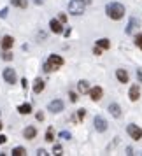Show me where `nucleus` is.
I'll use <instances>...</instances> for the list:
<instances>
[{
	"mask_svg": "<svg viewBox=\"0 0 142 156\" xmlns=\"http://www.w3.org/2000/svg\"><path fill=\"white\" fill-rule=\"evenodd\" d=\"M125 12H126V9L123 4L119 2H111V4H107L105 5V14L112 20V21H119L125 18Z\"/></svg>",
	"mask_w": 142,
	"mask_h": 156,
	"instance_id": "1",
	"label": "nucleus"
},
{
	"mask_svg": "<svg viewBox=\"0 0 142 156\" xmlns=\"http://www.w3.org/2000/svg\"><path fill=\"white\" fill-rule=\"evenodd\" d=\"M84 9H86V5L81 0H70L69 2V12L72 16H83L84 14Z\"/></svg>",
	"mask_w": 142,
	"mask_h": 156,
	"instance_id": "2",
	"label": "nucleus"
},
{
	"mask_svg": "<svg viewBox=\"0 0 142 156\" xmlns=\"http://www.w3.org/2000/svg\"><path fill=\"white\" fill-rule=\"evenodd\" d=\"M46 63L49 65V69L51 70H58V69H62L65 63V60L60 55H49V58H48V62Z\"/></svg>",
	"mask_w": 142,
	"mask_h": 156,
	"instance_id": "3",
	"label": "nucleus"
},
{
	"mask_svg": "<svg viewBox=\"0 0 142 156\" xmlns=\"http://www.w3.org/2000/svg\"><path fill=\"white\" fill-rule=\"evenodd\" d=\"M126 133L130 135V139H133V140H140L142 139V128L133 125V123H130L126 126Z\"/></svg>",
	"mask_w": 142,
	"mask_h": 156,
	"instance_id": "4",
	"label": "nucleus"
},
{
	"mask_svg": "<svg viewBox=\"0 0 142 156\" xmlns=\"http://www.w3.org/2000/svg\"><path fill=\"white\" fill-rule=\"evenodd\" d=\"M93 126H95V130H97L98 133H104V132H107V128H109V123H107L102 116H95V118H93Z\"/></svg>",
	"mask_w": 142,
	"mask_h": 156,
	"instance_id": "5",
	"label": "nucleus"
},
{
	"mask_svg": "<svg viewBox=\"0 0 142 156\" xmlns=\"http://www.w3.org/2000/svg\"><path fill=\"white\" fill-rule=\"evenodd\" d=\"M2 77H4V81H5L7 84H16V81H18L16 70H14V69H11V67L4 69V72H2Z\"/></svg>",
	"mask_w": 142,
	"mask_h": 156,
	"instance_id": "6",
	"label": "nucleus"
},
{
	"mask_svg": "<svg viewBox=\"0 0 142 156\" xmlns=\"http://www.w3.org/2000/svg\"><path fill=\"white\" fill-rule=\"evenodd\" d=\"M63 100H60V98H55V100H51L49 104H48V111L53 114H58V112H62L63 111Z\"/></svg>",
	"mask_w": 142,
	"mask_h": 156,
	"instance_id": "7",
	"label": "nucleus"
},
{
	"mask_svg": "<svg viewBox=\"0 0 142 156\" xmlns=\"http://www.w3.org/2000/svg\"><path fill=\"white\" fill-rule=\"evenodd\" d=\"M88 95H90L91 102H100V100H102V97H104V90H102L100 86H93V88H90Z\"/></svg>",
	"mask_w": 142,
	"mask_h": 156,
	"instance_id": "8",
	"label": "nucleus"
},
{
	"mask_svg": "<svg viewBox=\"0 0 142 156\" xmlns=\"http://www.w3.org/2000/svg\"><path fill=\"white\" fill-rule=\"evenodd\" d=\"M107 111H109V114L112 116L114 119H119L121 116H123L121 105H119V104H116V102H112V104H109V105H107Z\"/></svg>",
	"mask_w": 142,
	"mask_h": 156,
	"instance_id": "9",
	"label": "nucleus"
},
{
	"mask_svg": "<svg viewBox=\"0 0 142 156\" xmlns=\"http://www.w3.org/2000/svg\"><path fill=\"white\" fill-rule=\"evenodd\" d=\"M49 28L53 34H63V23L60 21L58 18H53L49 21Z\"/></svg>",
	"mask_w": 142,
	"mask_h": 156,
	"instance_id": "10",
	"label": "nucleus"
},
{
	"mask_svg": "<svg viewBox=\"0 0 142 156\" xmlns=\"http://www.w3.org/2000/svg\"><path fill=\"white\" fill-rule=\"evenodd\" d=\"M128 98L132 100V102H137V100L140 98V88H139V84L130 86V90H128Z\"/></svg>",
	"mask_w": 142,
	"mask_h": 156,
	"instance_id": "11",
	"label": "nucleus"
},
{
	"mask_svg": "<svg viewBox=\"0 0 142 156\" xmlns=\"http://www.w3.org/2000/svg\"><path fill=\"white\" fill-rule=\"evenodd\" d=\"M0 46H2V51H7L14 46V37L12 35H4L2 41H0Z\"/></svg>",
	"mask_w": 142,
	"mask_h": 156,
	"instance_id": "12",
	"label": "nucleus"
},
{
	"mask_svg": "<svg viewBox=\"0 0 142 156\" xmlns=\"http://www.w3.org/2000/svg\"><path fill=\"white\" fill-rule=\"evenodd\" d=\"M116 79L119 81L121 84H126L130 81V76H128L126 69H116Z\"/></svg>",
	"mask_w": 142,
	"mask_h": 156,
	"instance_id": "13",
	"label": "nucleus"
},
{
	"mask_svg": "<svg viewBox=\"0 0 142 156\" xmlns=\"http://www.w3.org/2000/svg\"><path fill=\"white\" fill-rule=\"evenodd\" d=\"M44 88H46V83H44V79L35 77V81H34V86H32V91L35 93V95H39V93H42V91H44Z\"/></svg>",
	"mask_w": 142,
	"mask_h": 156,
	"instance_id": "14",
	"label": "nucleus"
},
{
	"mask_svg": "<svg viewBox=\"0 0 142 156\" xmlns=\"http://www.w3.org/2000/svg\"><path fill=\"white\" fill-rule=\"evenodd\" d=\"M23 137H25L27 140H34V139L37 137V128L32 126V125H30V126H27L25 130H23Z\"/></svg>",
	"mask_w": 142,
	"mask_h": 156,
	"instance_id": "15",
	"label": "nucleus"
},
{
	"mask_svg": "<svg viewBox=\"0 0 142 156\" xmlns=\"http://www.w3.org/2000/svg\"><path fill=\"white\" fill-rule=\"evenodd\" d=\"M137 25H139V20H137L135 16H132V18L128 20V25H126V28H125V34H126V35H132V34H133V28H137Z\"/></svg>",
	"mask_w": 142,
	"mask_h": 156,
	"instance_id": "16",
	"label": "nucleus"
},
{
	"mask_svg": "<svg viewBox=\"0 0 142 156\" xmlns=\"http://www.w3.org/2000/svg\"><path fill=\"white\" fill-rule=\"evenodd\" d=\"M90 83L86 81V79H81L77 83V91H79V95H88V91H90Z\"/></svg>",
	"mask_w": 142,
	"mask_h": 156,
	"instance_id": "17",
	"label": "nucleus"
},
{
	"mask_svg": "<svg viewBox=\"0 0 142 156\" xmlns=\"http://www.w3.org/2000/svg\"><path fill=\"white\" fill-rule=\"evenodd\" d=\"M95 44H97L98 48H102L104 51L111 49V41H109V39H105V37H102V39H98V41H97Z\"/></svg>",
	"mask_w": 142,
	"mask_h": 156,
	"instance_id": "18",
	"label": "nucleus"
},
{
	"mask_svg": "<svg viewBox=\"0 0 142 156\" xmlns=\"http://www.w3.org/2000/svg\"><path fill=\"white\" fill-rule=\"evenodd\" d=\"M18 112L20 114H23V116H27V114H30L32 112V104H21V105H18Z\"/></svg>",
	"mask_w": 142,
	"mask_h": 156,
	"instance_id": "19",
	"label": "nucleus"
},
{
	"mask_svg": "<svg viewBox=\"0 0 142 156\" xmlns=\"http://www.w3.org/2000/svg\"><path fill=\"white\" fill-rule=\"evenodd\" d=\"M11 4L18 9H27L28 7V0H11Z\"/></svg>",
	"mask_w": 142,
	"mask_h": 156,
	"instance_id": "20",
	"label": "nucleus"
},
{
	"mask_svg": "<svg viewBox=\"0 0 142 156\" xmlns=\"http://www.w3.org/2000/svg\"><path fill=\"white\" fill-rule=\"evenodd\" d=\"M11 154L12 156H25L27 154V149L23 147V146H16V147L11 151Z\"/></svg>",
	"mask_w": 142,
	"mask_h": 156,
	"instance_id": "21",
	"label": "nucleus"
},
{
	"mask_svg": "<svg viewBox=\"0 0 142 156\" xmlns=\"http://www.w3.org/2000/svg\"><path fill=\"white\" fill-rule=\"evenodd\" d=\"M44 140L46 142H53L55 140V132H53V128H48V130H46V137H44Z\"/></svg>",
	"mask_w": 142,
	"mask_h": 156,
	"instance_id": "22",
	"label": "nucleus"
},
{
	"mask_svg": "<svg viewBox=\"0 0 142 156\" xmlns=\"http://www.w3.org/2000/svg\"><path fill=\"white\" fill-rule=\"evenodd\" d=\"M58 137H60V139H63V140H70V139H72V133L69 132V130H62V132L58 133Z\"/></svg>",
	"mask_w": 142,
	"mask_h": 156,
	"instance_id": "23",
	"label": "nucleus"
},
{
	"mask_svg": "<svg viewBox=\"0 0 142 156\" xmlns=\"http://www.w3.org/2000/svg\"><path fill=\"white\" fill-rule=\"evenodd\" d=\"M12 53H11V49H7V51H2V60H5V62H11L12 60Z\"/></svg>",
	"mask_w": 142,
	"mask_h": 156,
	"instance_id": "24",
	"label": "nucleus"
},
{
	"mask_svg": "<svg viewBox=\"0 0 142 156\" xmlns=\"http://www.w3.org/2000/svg\"><path fill=\"white\" fill-rule=\"evenodd\" d=\"M135 46L142 51V32H139V34L135 35Z\"/></svg>",
	"mask_w": 142,
	"mask_h": 156,
	"instance_id": "25",
	"label": "nucleus"
},
{
	"mask_svg": "<svg viewBox=\"0 0 142 156\" xmlns=\"http://www.w3.org/2000/svg\"><path fill=\"white\" fill-rule=\"evenodd\" d=\"M62 153H63L62 146H60V144H55V147H53V154H62Z\"/></svg>",
	"mask_w": 142,
	"mask_h": 156,
	"instance_id": "26",
	"label": "nucleus"
},
{
	"mask_svg": "<svg viewBox=\"0 0 142 156\" xmlns=\"http://www.w3.org/2000/svg\"><path fill=\"white\" fill-rule=\"evenodd\" d=\"M86 116V109H79L77 111V121H83Z\"/></svg>",
	"mask_w": 142,
	"mask_h": 156,
	"instance_id": "27",
	"label": "nucleus"
},
{
	"mask_svg": "<svg viewBox=\"0 0 142 156\" xmlns=\"http://www.w3.org/2000/svg\"><path fill=\"white\" fill-rule=\"evenodd\" d=\"M69 97H70V102H74V104L79 100V97H77V93L76 91H69Z\"/></svg>",
	"mask_w": 142,
	"mask_h": 156,
	"instance_id": "28",
	"label": "nucleus"
},
{
	"mask_svg": "<svg viewBox=\"0 0 142 156\" xmlns=\"http://www.w3.org/2000/svg\"><path fill=\"white\" fill-rule=\"evenodd\" d=\"M102 48H98V46H97V44H95V48H93V55H95V56H100V55H102Z\"/></svg>",
	"mask_w": 142,
	"mask_h": 156,
	"instance_id": "29",
	"label": "nucleus"
},
{
	"mask_svg": "<svg viewBox=\"0 0 142 156\" xmlns=\"http://www.w3.org/2000/svg\"><path fill=\"white\" fill-rule=\"evenodd\" d=\"M58 20H60V21L63 23H67V20H69V18H67V14H65V12H60V14H58Z\"/></svg>",
	"mask_w": 142,
	"mask_h": 156,
	"instance_id": "30",
	"label": "nucleus"
},
{
	"mask_svg": "<svg viewBox=\"0 0 142 156\" xmlns=\"http://www.w3.org/2000/svg\"><path fill=\"white\" fill-rule=\"evenodd\" d=\"M135 76H137V81L142 84V69H137V70H135Z\"/></svg>",
	"mask_w": 142,
	"mask_h": 156,
	"instance_id": "31",
	"label": "nucleus"
},
{
	"mask_svg": "<svg viewBox=\"0 0 142 156\" xmlns=\"http://www.w3.org/2000/svg\"><path fill=\"white\" fill-rule=\"evenodd\" d=\"M7 12H9V9L4 7L2 11H0V18H2V20H4V18H7Z\"/></svg>",
	"mask_w": 142,
	"mask_h": 156,
	"instance_id": "32",
	"label": "nucleus"
},
{
	"mask_svg": "<svg viewBox=\"0 0 142 156\" xmlns=\"http://www.w3.org/2000/svg\"><path fill=\"white\" fill-rule=\"evenodd\" d=\"M21 88H23V90H27V88H28V81H27L25 77L21 79Z\"/></svg>",
	"mask_w": 142,
	"mask_h": 156,
	"instance_id": "33",
	"label": "nucleus"
},
{
	"mask_svg": "<svg viewBox=\"0 0 142 156\" xmlns=\"http://www.w3.org/2000/svg\"><path fill=\"white\" fill-rule=\"evenodd\" d=\"M35 118H37V121H44V112H37Z\"/></svg>",
	"mask_w": 142,
	"mask_h": 156,
	"instance_id": "34",
	"label": "nucleus"
},
{
	"mask_svg": "<svg viewBox=\"0 0 142 156\" xmlns=\"http://www.w3.org/2000/svg\"><path fill=\"white\" fill-rule=\"evenodd\" d=\"M37 154H39V156H46V154H48V151H46V149H39V151H37Z\"/></svg>",
	"mask_w": 142,
	"mask_h": 156,
	"instance_id": "35",
	"label": "nucleus"
},
{
	"mask_svg": "<svg viewBox=\"0 0 142 156\" xmlns=\"http://www.w3.org/2000/svg\"><path fill=\"white\" fill-rule=\"evenodd\" d=\"M7 142V137L5 135H0V144H5Z\"/></svg>",
	"mask_w": 142,
	"mask_h": 156,
	"instance_id": "36",
	"label": "nucleus"
},
{
	"mask_svg": "<svg viewBox=\"0 0 142 156\" xmlns=\"http://www.w3.org/2000/svg\"><path fill=\"white\" fill-rule=\"evenodd\" d=\"M42 70H44V72H51L49 65H48V63H44V65H42Z\"/></svg>",
	"mask_w": 142,
	"mask_h": 156,
	"instance_id": "37",
	"label": "nucleus"
},
{
	"mask_svg": "<svg viewBox=\"0 0 142 156\" xmlns=\"http://www.w3.org/2000/svg\"><path fill=\"white\" fill-rule=\"evenodd\" d=\"M32 2H34L35 5H42V4H44V0H32Z\"/></svg>",
	"mask_w": 142,
	"mask_h": 156,
	"instance_id": "38",
	"label": "nucleus"
},
{
	"mask_svg": "<svg viewBox=\"0 0 142 156\" xmlns=\"http://www.w3.org/2000/svg\"><path fill=\"white\" fill-rule=\"evenodd\" d=\"M126 154H133V147H130V146H128V147H126Z\"/></svg>",
	"mask_w": 142,
	"mask_h": 156,
	"instance_id": "39",
	"label": "nucleus"
},
{
	"mask_svg": "<svg viewBox=\"0 0 142 156\" xmlns=\"http://www.w3.org/2000/svg\"><path fill=\"white\" fill-rule=\"evenodd\" d=\"M81 2H83L84 5H91V0H81Z\"/></svg>",
	"mask_w": 142,
	"mask_h": 156,
	"instance_id": "40",
	"label": "nucleus"
},
{
	"mask_svg": "<svg viewBox=\"0 0 142 156\" xmlns=\"http://www.w3.org/2000/svg\"><path fill=\"white\" fill-rule=\"evenodd\" d=\"M2 128H4V125H2V121H0V132H2Z\"/></svg>",
	"mask_w": 142,
	"mask_h": 156,
	"instance_id": "41",
	"label": "nucleus"
}]
</instances>
